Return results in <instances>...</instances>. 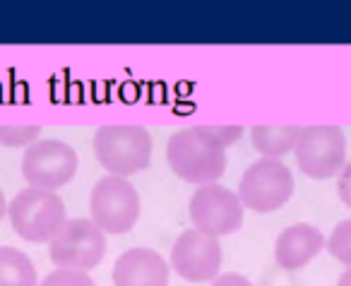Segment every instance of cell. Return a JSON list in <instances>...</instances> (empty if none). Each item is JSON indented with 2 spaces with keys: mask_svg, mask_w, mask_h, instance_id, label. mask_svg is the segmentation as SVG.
<instances>
[{
  "mask_svg": "<svg viewBox=\"0 0 351 286\" xmlns=\"http://www.w3.org/2000/svg\"><path fill=\"white\" fill-rule=\"evenodd\" d=\"M166 161L178 178L193 185H212L226 171V150L219 147L200 126L176 130L166 145Z\"/></svg>",
  "mask_w": 351,
  "mask_h": 286,
  "instance_id": "1",
  "label": "cell"
},
{
  "mask_svg": "<svg viewBox=\"0 0 351 286\" xmlns=\"http://www.w3.org/2000/svg\"><path fill=\"white\" fill-rule=\"evenodd\" d=\"M154 142L142 126H101L94 135L97 161L108 176L130 178L149 166Z\"/></svg>",
  "mask_w": 351,
  "mask_h": 286,
  "instance_id": "2",
  "label": "cell"
},
{
  "mask_svg": "<svg viewBox=\"0 0 351 286\" xmlns=\"http://www.w3.org/2000/svg\"><path fill=\"white\" fill-rule=\"evenodd\" d=\"M8 217L20 238L29 243H51L68 224V209L51 190L25 188L10 200Z\"/></svg>",
  "mask_w": 351,
  "mask_h": 286,
  "instance_id": "3",
  "label": "cell"
},
{
  "mask_svg": "<svg viewBox=\"0 0 351 286\" xmlns=\"http://www.w3.org/2000/svg\"><path fill=\"white\" fill-rule=\"evenodd\" d=\"M89 214L104 233L123 236L140 219V193L128 178L106 176L89 193Z\"/></svg>",
  "mask_w": 351,
  "mask_h": 286,
  "instance_id": "4",
  "label": "cell"
},
{
  "mask_svg": "<svg viewBox=\"0 0 351 286\" xmlns=\"http://www.w3.org/2000/svg\"><path fill=\"white\" fill-rule=\"evenodd\" d=\"M106 255V233L92 219H68L58 236L49 243V257L56 270L92 272Z\"/></svg>",
  "mask_w": 351,
  "mask_h": 286,
  "instance_id": "5",
  "label": "cell"
},
{
  "mask_svg": "<svg viewBox=\"0 0 351 286\" xmlns=\"http://www.w3.org/2000/svg\"><path fill=\"white\" fill-rule=\"evenodd\" d=\"M293 174L282 159H260L245 169L239 183V198L245 209L258 214L277 212L291 200Z\"/></svg>",
  "mask_w": 351,
  "mask_h": 286,
  "instance_id": "6",
  "label": "cell"
},
{
  "mask_svg": "<svg viewBox=\"0 0 351 286\" xmlns=\"http://www.w3.org/2000/svg\"><path fill=\"white\" fill-rule=\"evenodd\" d=\"M80 169V156L63 140H39L25 150L22 156V176L29 188L51 190L68 185Z\"/></svg>",
  "mask_w": 351,
  "mask_h": 286,
  "instance_id": "7",
  "label": "cell"
},
{
  "mask_svg": "<svg viewBox=\"0 0 351 286\" xmlns=\"http://www.w3.org/2000/svg\"><path fill=\"white\" fill-rule=\"evenodd\" d=\"M293 154L308 178H332L346 166V137L339 126H308L301 130Z\"/></svg>",
  "mask_w": 351,
  "mask_h": 286,
  "instance_id": "8",
  "label": "cell"
},
{
  "mask_svg": "<svg viewBox=\"0 0 351 286\" xmlns=\"http://www.w3.org/2000/svg\"><path fill=\"white\" fill-rule=\"evenodd\" d=\"M243 202L239 193L224 188V185H202L193 193L188 202L193 228L202 233H210L215 238L231 236L243 226Z\"/></svg>",
  "mask_w": 351,
  "mask_h": 286,
  "instance_id": "9",
  "label": "cell"
},
{
  "mask_svg": "<svg viewBox=\"0 0 351 286\" xmlns=\"http://www.w3.org/2000/svg\"><path fill=\"white\" fill-rule=\"evenodd\" d=\"M221 260H224V252H221L219 238L197 231V228H188L176 238L169 265L181 279L205 284L219 276Z\"/></svg>",
  "mask_w": 351,
  "mask_h": 286,
  "instance_id": "10",
  "label": "cell"
},
{
  "mask_svg": "<svg viewBox=\"0 0 351 286\" xmlns=\"http://www.w3.org/2000/svg\"><path fill=\"white\" fill-rule=\"evenodd\" d=\"M113 286H169L171 265L152 248H130L116 260Z\"/></svg>",
  "mask_w": 351,
  "mask_h": 286,
  "instance_id": "11",
  "label": "cell"
},
{
  "mask_svg": "<svg viewBox=\"0 0 351 286\" xmlns=\"http://www.w3.org/2000/svg\"><path fill=\"white\" fill-rule=\"evenodd\" d=\"M325 248V236L311 224H293L284 228L274 243V260L282 270L296 272L306 267Z\"/></svg>",
  "mask_w": 351,
  "mask_h": 286,
  "instance_id": "12",
  "label": "cell"
},
{
  "mask_svg": "<svg viewBox=\"0 0 351 286\" xmlns=\"http://www.w3.org/2000/svg\"><path fill=\"white\" fill-rule=\"evenodd\" d=\"M301 130L303 128L298 126H253L250 140L263 159H282L284 154L296 150Z\"/></svg>",
  "mask_w": 351,
  "mask_h": 286,
  "instance_id": "13",
  "label": "cell"
},
{
  "mask_svg": "<svg viewBox=\"0 0 351 286\" xmlns=\"http://www.w3.org/2000/svg\"><path fill=\"white\" fill-rule=\"evenodd\" d=\"M34 262L29 255L10 246H0V286H39Z\"/></svg>",
  "mask_w": 351,
  "mask_h": 286,
  "instance_id": "14",
  "label": "cell"
},
{
  "mask_svg": "<svg viewBox=\"0 0 351 286\" xmlns=\"http://www.w3.org/2000/svg\"><path fill=\"white\" fill-rule=\"evenodd\" d=\"M325 248L335 260L351 267V219H344L332 228L330 238L325 241Z\"/></svg>",
  "mask_w": 351,
  "mask_h": 286,
  "instance_id": "15",
  "label": "cell"
},
{
  "mask_svg": "<svg viewBox=\"0 0 351 286\" xmlns=\"http://www.w3.org/2000/svg\"><path fill=\"white\" fill-rule=\"evenodd\" d=\"M41 126H0V145L3 147H32L39 142Z\"/></svg>",
  "mask_w": 351,
  "mask_h": 286,
  "instance_id": "16",
  "label": "cell"
},
{
  "mask_svg": "<svg viewBox=\"0 0 351 286\" xmlns=\"http://www.w3.org/2000/svg\"><path fill=\"white\" fill-rule=\"evenodd\" d=\"M39 286H97V281L87 274V272H75V270H53L44 276Z\"/></svg>",
  "mask_w": 351,
  "mask_h": 286,
  "instance_id": "17",
  "label": "cell"
},
{
  "mask_svg": "<svg viewBox=\"0 0 351 286\" xmlns=\"http://www.w3.org/2000/svg\"><path fill=\"white\" fill-rule=\"evenodd\" d=\"M200 128L205 135H210L224 150L234 145V142H239L241 135H243V126H200Z\"/></svg>",
  "mask_w": 351,
  "mask_h": 286,
  "instance_id": "18",
  "label": "cell"
},
{
  "mask_svg": "<svg viewBox=\"0 0 351 286\" xmlns=\"http://www.w3.org/2000/svg\"><path fill=\"white\" fill-rule=\"evenodd\" d=\"M337 193H339V200L344 202V207L351 209V161L341 169L339 180H337Z\"/></svg>",
  "mask_w": 351,
  "mask_h": 286,
  "instance_id": "19",
  "label": "cell"
},
{
  "mask_svg": "<svg viewBox=\"0 0 351 286\" xmlns=\"http://www.w3.org/2000/svg\"><path fill=\"white\" fill-rule=\"evenodd\" d=\"M210 286H253L243 274H236V272H226L219 274L215 281H210Z\"/></svg>",
  "mask_w": 351,
  "mask_h": 286,
  "instance_id": "20",
  "label": "cell"
},
{
  "mask_svg": "<svg viewBox=\"0 0 351 286\" xmlns=\"http://www.w3.org/2000/svg\"><path fill=\"white\" fill-rule=\"evenodd\" d=\"M8 200H5V193H3V190H0V222H3V219H5V214H8Z\"/></svg>",
  "mask_w": 351,
  "mask_h": 286,
  "instance_id": "21",
  "label": "cell"
},
{
  "mask_svg": "<svg viewBox=\"0 0 351 286\" xmlns=\"http://www.w3.org/2000/svg\"><path fill=\"white\" fill-rule=\"evenodd\" d=\"M337 286H351V267H346L344 274H341L339 281H337Z\"/></svg>",
  "mask_w": 351,
  "mask_h": 286,
  "instance_id": "22",
  "label": "cell"
}]
</instances>
